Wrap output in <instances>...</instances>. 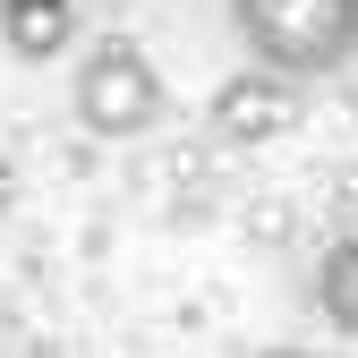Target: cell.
I'll use <instances>...</instances> for the list:
<instances>
[{
	"label": "cell",
	"instance_id": "6da1fadb",
	"mask_svg": "<svg viewBox=\"0 0 358 358\" xmlns=\"http://www.w3.org/2000/svg\"><path fill=\"white\" fill-rule=\"evenodd\" d=\"M239 34L256 69L316 85L358 52V0H239Z\"/></svg>",
	"mask_w": 358,
	"mask_h": 358
},
{
	"label": "cell",
	"instance_id": "7a4b0ae2",
	"mask_svg": "<svg viewBox=\"0 0 358 358\" xmlns=\"http://www.w3.org/2000/svg\"><path fill=\"white\" fill-rule=\"evenodd\" d=\"M69 111L94 145H128V137H154L171 94H162V69L137 52V43H94V52L77 60V85H69Z\"/></svg>",
	"mask_w": 358,
	"mask_h": 358
},
{
	"label": "cell",
	"instance_id": "3957f363",
	"mask_svg": "<svg viewBox=\"0 0 358 358\" xmlns=\"http://www.w3.org/2000/svg\"><path fill=\"white\" fill-rule=\"evenodd\" d=\"M231 145H264V137H282V128L299 120V85L290 77H273V69H239L231 85L213 94V111H205Z\"/></svg>",
	"mask_w": 358,
	"mask_h": 358
},
{
	"label": "cell",
	"instance_id": "277c9868",
	"mask_svg": "<svg viewBox=\"0 0 358 358\" xmlns=\"http://www.w3.org/2000/svg\"><path fill=\"white\" fill-rule=\"evenodd\" d=\"M77 34V0H0V43L17 60H52Z\"/></svg>",
	"mask_w": 358,
	"mask_h": 358
},
{
	"label": "cell",
	"instance_id": "5b68a950",
	"mask_svg": "<svg viewBox=\"0 0 358 358\" xmlns=\"http://www.w3.org/2000/svg\"><path fill=\"white\" fill-rule=\"evenodd\" d=\"M316 307H324V324H341L358 341V239L324 248V264H316Z\"/></svg>",
	"mask_w": 358,
	"mask_h": 358
},
{
	"label": "cell",
	"instance_id": "8992f818",
	"mask_svg": "<svg viewBox=\"0 0 358 358\" xmlns=\"http://www.w3.org/2000/svg\"><path fill=\"white\" fill-rule=\"evenodd\" d=\"M256 358H307V350L299 341H273V350H256Z\"/></svg>",
	"mask_w": 358,
	"mask_h": 358
},
{
	"label": "cell",
	"instance_id": "52a82bcc",
	"mask_svg": "<svg viewBox=\"0 0 358 358\" xmlns=\"http://www.w3.org/2000/svg\"><path fill=\"white\" fill-rule=\"evenodd\" d=\"M0 205H9V162H0Z\"/></svg>",
	"mask_w": 358,
	"mask_h": 358
},
{
	"label": "cell",
	"instance_id": "ba28073f",
	"mask_svg": "<svg viewBox=\"0 0 358 358\" xmlns=\"http://www.w3.org/2000/svg\"><path fill=\"white\" fill-rule=\"evenodd\" d=\"M111 9H128V0H111Z\"/></svg>",
	"mask_w": 358,
	"mask_h": 358
},
{
	"label": "cell",
	"instance_id": "9c48e42d",
	"mask_svg": "<svg viewBox=\"0 0 358 358\" xmlns=\"http://www.w3.org/2000/svg\"><path fill=\"white\" fill-rule=\"evenodd\" d=\"M231 9H239V0H231Z\"/></svg>",
	"mask_w": 358,
	"mask_h": 358
}]
</instances>
